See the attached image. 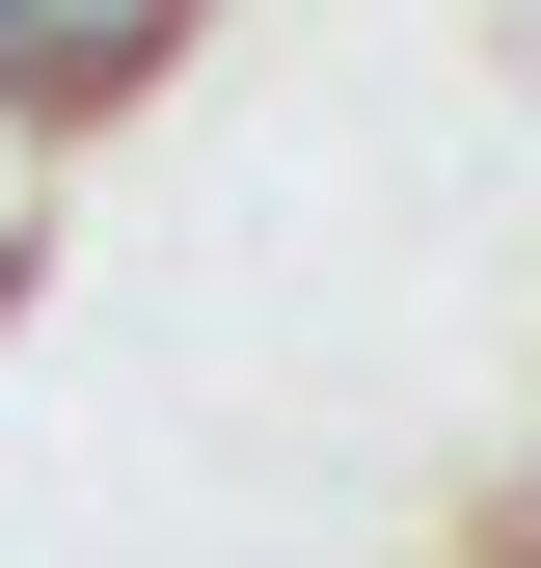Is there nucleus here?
Wrapping results in <instances>:
<instances>
[{
    "mask_svg": "<svg viewBox=\"0 0 541 568\" xmlns=\"http://www.w3.org/2000/svg\"><path fill=\"white\" fill-rule=\"evenodd\" d=\"M190 0H0V82H54V109H109L135 54H163Z\"/></svg>",
    "mask_w": 541,
    "mask_h": 568,
    "instance_id": "1",
    "label": "nucleus"
},
{
    "mask_svg": "<svg viewBox=\"0 0 541 568\" xmlns=\"http://www.w3.org/2000/svg\"><path fill=\"white\" fill-rule=\"evenodd\" d=\"M54 217H82V109L0 82V298H28V244H54Z\"/></svg>",
    "mask_w": 541,
    "mask_h": 568,
    "instance_id": "2",
    "label": "nucleus"
}]
</instances>
